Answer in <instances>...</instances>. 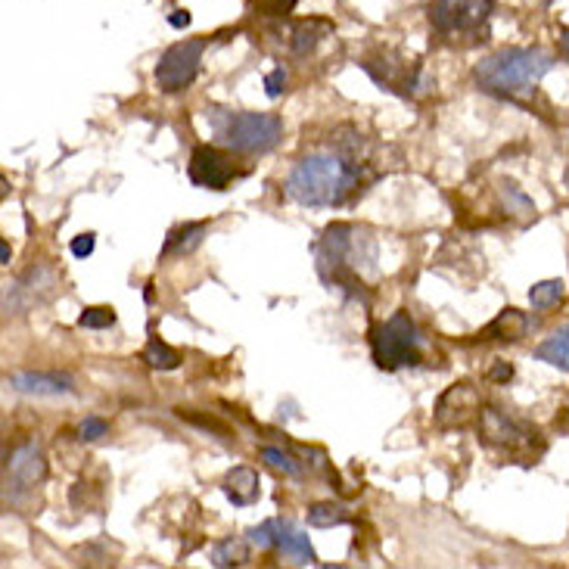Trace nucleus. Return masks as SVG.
<instances>
[{
    "label": "nucleus",
    "mask_w": 569,
    "mask_h": 569,
    "mask_svg": "<svg viewBox=\"0 0 569 569\" xmlns=\"http://www.w3.org/2000/svg\"><path fill=\"white\" fill-rule=\"evenodd\" d=\"M535 430L526 426L523 420H517L514 414H507L501 408H482L479 414V439L501 448V451H520L526 445H532Z\"/></svg>",
    "instance_id": "12"
},
{
    "label": "nucleus",
    "mask_w": 569,
    "mask_h": 569,
    "mask_svg": "<svg viewBox=\"0 0 569 569\" xmlns=\"http://www.w3.org/2000/svg\"><path fill=\"white\" fill-rule=\"evenodd\" d=\"M495 13V0H433L426 19L439 38L486 35V25Z\"/></svg>",
    "instance_id": "6"
},
{
    "label": "nucleus",
    "mask_w": 569,
    "mask_h": 569,
    "mask_svg": "<svg viewBox=\"0 0 569 569\" xmlns=\"http://www.w3.org/2000/svg\"><path fill=\"white\" fill-rule=\"evenodd\" d=\"M109 433V423L103 417H84L78 423V442H97Z\"/></svg>",
    "instance_id": "27"
},
{
    "label": "nucleus",
    "mask_w": 569,
    "mask_h": 569,
    "mask_svg": "<svg viewBox=\"0 0 569 569\" xmlns=\"http://www.w3.org/2000/svg\"><path fill=\"white\" fill-rule=\"evenodd\" d=\"M330 32H333V22H327V19H318V16L299 19V22H293L290 47H293L296 56H308L324 38H330Z\"/></svg>",
    "instance_id": "19"
},
{
    "label": "nucleus",
    "mask_w": 569,
    "mask_h": 569,
    "mask_svg": "<svg viewBox=\"0 0 569 569\" xmlns=\"http://www.w3.org/2000/svg\"><path fill=\"white\" fill-rule=\"evenodd\" d=\"M349 523V510L336 501H321L308 507V526L315 529H330V526H343Z\"/></svg>",
    "instance_id": "23"
},
{
    "label": "nucleus",
    "mask_w": 569,
    "mask_h": 569,
    "mask_svg": "<svg viewBox=\"0 0 569 569\" xmlns=\"http://www.w3.org/2000/svg\"><path fill=\"white\" fill-rule=\"evenodd\" d=\"M0 265H10V243H0Z\"/></svg>",
    "instance_id": "33"
},
{
    "label": "nucleus",
    "mask_w": 569,
    "mask_h": 569,
    "mask_svg": "<svg viewBox=\"0 0 569 569\" xmlns=\"http://www.w3.org/2000/svg\"><path fill=\"white\" fill-rule=\"evenodd\" d=\"M526 330H529V318L523 315V311L504 308L501 315L486 330H482L479 336L489 339V343H520V339L526 336Z\"/></svg>",
    "instance_id": "18"
},
{
    "label": "nucleus",
    "mask_w": 569,
    "mask_h": 569,
    "mask_svg": "<svg viewBox=\"0 0 569 569\" xmlns=\"http://www.w3.org/2000/svg\"><path fill=\"white\" fill-rule=\"evenodd\" d=\"M510 377H514V367H510L507 361H498L489 371V380H495V383H507Z\"/></svg>",
    "instance_id": "30"
},
{
    "label": "nucleus",
    "mask_w": 569,
    "mask_h": 569,
    "mask_svg": "<svg viewBox=\"0 0 569 569\" xmlns=\"http://www.w3.org/2000/svg\"><path fill=\"white\" fill-rule=\"evenodd\" d=\"M246 538H249L255 548L287 554V557H290L293 563H299V566H315V563H318V554H315V548H311L308 535H305L296 523H290V520L271 517V520H265V523H259V526H252V529L246 532Z\"/></svg>",
    "instance_id": "9"
},
{
    "label": "nucleus",
    "mask_w": 569,
    "mask_h": 569,
    "mask_svg": "<svg viewBox=\"0 0 569 569\" xmlns=\"http://www.w3.org/2000/svg\"><path fill=\"white\" fill-rule=\"evenodd\" d=\"M249 538H221V542L212 548V566L224 569V566H246L249 563Z\"/></svg>",
    "instance_id": "21"
},
{
    "label": "nucleus",
    "mask_w": 569,
    "mask_h": 569,
    "mask_svg": "<svg viewBox=\"0 0 569 569\" xmlns=\"http://www.w3.org/2000/svg\"><path fill=\"white\" fill-rule=\"evenodd\" d=\"M361 69L371 75L383 91L395 94V97H417L423 91L433 88V81L426 78L411 60H405L398 50H377L371 56H364L361 60Z\"/></svg>",
    "instance_id": "7"
},
{
    "label": "nucleus",
    "mask_w": 569,
    "mask_h": 569,
    "mask_svg": "<svg viewBox=\"0 0 569 569\" xmlns=\"http://www.w3.org/2000/svg\"><path fill=\"white\" fill-rule=\"evenodd\" d=\"M60 290V277H56L47 265H38L32 271H25L13 287L7 290V299H4V311L10 315H22L28 308H38L44 302H50Z\"/></svg>",
    "instance_id": "13"
},
{
    "label": "nucleus",
    "mask_w": 569,
    "mask_h": 569,
    "mask_svg": "<svg viewBox=\"0 0 569 569\" xmlns=\"http://www.w3.org/2000/svg\"><path fill=\"white\" fill-rule=\"evenodd\" d=\"M94 246H97V237H94V234H81V237H75V240L69 243V249H72L75 259H88V255L94 252Z\"/></svg>",
    "instance_id": "29"
},
{
    "label": "nucleus",
    "mask_w": 569,
    "mask_h": 569,
    "mask_svg": "<svg viewBox=\"0 0 569 569\" xmlns=\"http://www.w3.org/2000/svg\"><path fill=\"white\" fill-rule=\"evenodd\" d=\"M246 172L237 168L231 162V156L221 153L218 147L209 144H199L190 153V165H187V178L193 187H203V190H227L231 181L243 178Z\"/></svg>",
    "instance_id": "11"
},
{
    "label": "nucleus",
    "mask_w": 569,
    "mask_h": 569,
    "mask_svg": "<svg viewBox=\"0 0 569 569\" xmlns=\"http://www.w3.org/2000/svg\"><path fill=\"white\" fill-rule=\"evenodd\" d=\"M318 255V274L327 283L330 290H343L352 299H364L361 296V277H358V227L352 224H330L324 237L315 246Z\"/></svg>",
    "instance_id": "4"
},
{
    "label": "nucleus",
    "mask_w": 569,
    "mask_h": 569,
    "mask_svg": "<svg viewBox=\"0 0 569 569\" xmlns=\"http://www.w3.org/2000/svg\"><path fill=\"white\" fill-rule=\"evenodd\" d=\"M47 479V458L38 442H22L7 458V504L35 492Z\"/></svg>",
    "instance_id": "10"
},
{
    "label": "nucleus",
    "mask_w": 569,
    "mask_h": 569,
    "mask_svg": "<svg viewBox=\"0 0 569 569\" xmlns=\"http://www.w3.org/2000/svg\"><path fill=\"white\" fill-rule=\"evenodd\" d=\"M221 492L227 495V501H231L234 507H252L255 501L262 498L259 473H255L252 467H234L231 473L224 476Z\"/></svg>",
    "instance_id": "15"
},
{
    "label": "nucleus",
    "mask_w": 569,
    "mask_h": 569,
    "mask_svg": "<svg viewBox=\"0 0 569 569\" xmlns=\"http://www.w3.org/2000/svg\"><path fill=\"white\" fill-rule=\"evenodd\" d=\"M209 234V221H187L181 227H175V231H168L165 243H162V252L159 259L168 262V259H184V255H190L199 243H203V237Z\"/></svg>",
    "instance_id": "16"
},
{
    "label": "nucleus",
    "mask_w": 569,
    "mask_h": 569,
    "mask_svg": "<svg viewBox=\"0 0 569 569\" xmlns=\"http://www.w3.org/2000/svg\"><path fill=\"white\" fill-rule=\"evenodd\" d=\"M259 458L271 467V470H277V473H287V476H302V467H299V461L293 458V454H287L283 448H274V445H265L262 451H259Z\"/></svg>",
    "instance_id": "25"
},
{
    "label": "nucleus",
    "mask_w": 569,
    "mask_h": 569,
    "mask_svg": "<svg viewBox=\"0 0 569 569\" xmlns=\"http://www.w3.org/2000/svg\"><path fill=\"white\" fill-rule=\"evenodd\" d=\"M190 22H193L190 10H172V13H168V25H172V28H187Z\"/></svg>",
    "instance_id": "31"
},
{
    "label": "nucleus",
    "mask_w": 569,
    "mask_h": 569,
    "mask_svg": "<svg viewBox=\"0 0 569 569\" xmlns=\"http://www.w3.org/2000/svg\"><path fill=\"white\" fill-rule=\"evenodd\" d=\"M358 187V165L343 156H305L287 178V196L305 209L343 206Z\"/></svg>",
    "instance_id": "2"
},
{
    "label": "nucleus",
    "mask_w": 569,
    "mask_h": 569,
    "mask_svg": "<svg viewBox=\"0 0 569 569\" xmlns=\"http://www.w3.org/2000/svg\"><path fill=\"white\" fill-rule=\"evenodd\" d=\"M557 53L563 56V60L569 63V28H563L560 38H557Z\"/></svg>",
    "instance_id": "32"
},
{
    "label": "nucleus",
    "mask_w": 569,
    "mask_h": 569,
    "mask_svg": "<svg viewBox=\"0 0 569 569\" xmlns=\"http://www.w3.org/2000/svg\"><path fill=\"white\" fill-rule=\"evenodd\" d=\"M551 69L554 56L542 47H504L473 66V81L482 94L523 103Z\"/></svg>",
    "instance_id": "1"
},
{
    "label": "nucleus",
    "mask_w": 569,
    "mask_h": 569,
    "mask_svg": "<svg viewBox=\"0 0 569 569\" xmlns=\"http://www.w3.org/2000/svg\"><path fill=\"white\" fill-rule=\"evenodd\" d=\"M420 333L408 311H395L389 321L371 330V355L380 371H402L420 364Z\"/></svg>",
    "instance_id": "5"
},
{
    "label": "nucleus",
    "mask_w": 569,
    "mask_h": 569,
    "mask_svg": "<svg viewBox=\"0 0 569 569\" xmlns=\"http://www.w3.org/2000/svg\"><path fill=\"white\" fill-rule=\"evenodd\" d=\"M535 358L557 367V371H563V374H569V324L560 327L557 333H551L545 343H538Z\"/></svg>",
    "instance_id": "20"
},
{
    "label": "nucleus",
    "mask_w": 569,
    "mask_h": 569,
    "mask_svg": "<svg viewBox=\"0 0 569 569\" xmlns=\"http://www.w3.org/2000/svg\"><path fill=\"white\" fill-rule=\"evenodd\" d=\"M206 122L215 134V144L240 156H265L283 140V122L274 112H243L209 106Z\"/></svg>",
    "instance_id": "3"
},
{
    "label": "nucleus",
    "mask_w": 569,
    "mask_h": 569,
    "mask_svg": "<svg viewBox=\"0 0 569 569\" xmlns=\"http://www.w3.org/2000/svg\"><path fill=\"white\" fill-rule=\"evenodd\" d=\"M566 296V287H563V280H542V283H535V287L529 290V302L535 311H548L554 305H560Z\"/></svg>",
    "instance_id": "24"
},
{
    "label": "nucleus",
    "mask_w": 569,
    "mask_h": 569,
    "mask_svg": "<svg viewBox=\"0 0 569 569\" xmlns=\"http://www.w3.org/2000/svg\"><path fill=\"white\" fill-rule=\"evenodd\" d=\"M563 181H566V187H569V168H566V178H563Z\"/></svg>",
    "instance_id": "34"
},
{
    "label": "nucleus",
    "mask_w": 569,
    "mask_h": 569,
    "mask_svg": "<svg viewBox=\"0 0 569 569\" xmlns=\"http://www.w3.org/2000/svg\"><path fill=\"white\" fill-rule=\"evenodd\" d=\"M209 41L206 38H187L168 47L156 63V88L162 94H181L196 81L203 69V53Z\"/></svg>",
    "instance_id": "8"
},
{
    "label": "nucleus",
    "mask_w": 569,
    "mask_h": 569,
    "mask_svg": "<svg viewBox=\"0 0 569 569\" xmlns=\"http://www.w3.org/2000/svg\"><path fill=\"white\" fill-rule=\"evenodd\" d=\"M479 414H482L479 392L470 383H454L442 392L433 420L439 430H464V426Z\"/></svg>",
    "instance_id": "14"
},
{
    "label": "nucleus",
    "mask_w": 569,
    "mask_h": 569,
    "mask_svg": "<svg viewBox=\"0 0 569 569\" xmlns=\"http://www.w3.org/2000/svg\"><path fill=\"white\" fill-rule=\"evenodd\" d=\"M283 88H287V69H283V66H274V69L265 75V94L274 100V97L283 94Z\"/></svg>",
    "instance_id": "28"
},
{
    "label": "nucleus",
    "mask_w": 569,
    "mask_h": 569,
    "mask_svg": "<svg viewBox=\"0 0 569 569\" xmlns=\"http://www.w3.org/2000/svg\"><path fill=\"white\" fill-rule=\"evenodd\" d=\"M112 324H116V311L109 305H91L78 315V327L84 330H109Z\"/></svg>",
    "instance_id": "26"
},
{
    "label": "nucleus",
    "mask_w": 569,
    "mask_h": 569,
    "mask_svg": "<svg viewBox=\"0 0 569 569\" xmlns=\"http://www.w3.org/2000/svg\"><path fill=\"white\" fill-rule=\"evenodd\" d=\"M7 383L25 395H66V392H72V377H66V374L22 371V374H13Z\"/></svg>",
    "instance_id": "17"
},
{
    "label": "nucleus",
    "mask_w": 569,
    "mask_h": 569,
    "mask_svg": "<svg viewBox=\"0 0 569 569\" xmlns=\"http://www.w3.org/2000/svg\"><path fill=\"white\" fill-rule=\"evenodd\" d=\"M144 358L153 371H178L181 367V361H184V355L178 352V349H172L165 343V339H159V336H153L150 343H147V349H144Z\"/></svg>",
    "instance_id": "22"
}]
</instances>
